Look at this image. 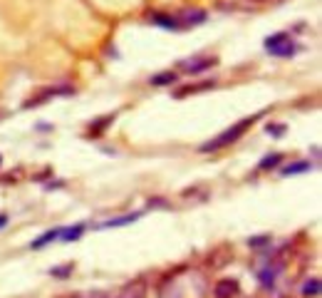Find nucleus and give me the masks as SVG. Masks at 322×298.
Segmentation results:
<instances>
[{"label": "nucleus", "instance_id": "nucleus-16", "mask_svg": "<svg viewBox=\"0 0 322 298\" xmlns=\"http://www.w3.org/2000/svg\"><path fill=\"white\" fill-rule=\"evenodd\" d=\"M251 246H266V243H270V236H255V239H251Z\"/></svg>", "mask_w": 322, "mask_h": 298}, {"label": "nucleus", "instance_id": "nucleus-7", "mask_svg": "<svg viewBox=\"0 0 322 298\" xmlns=\"http://www.w3.org/2000/svg\"><path fill=\"white\" fill-rule=\"evenodd\" d=\"M141 216V212H134V214H124V216H117V219H109L104 221L102 229H117V226H126V224H134L137 219Z\"/></svg>", "mask_w": 322, "mask_h": 298}, {"label": "nucleus", "instance_id": "nucleus-5", "mask_svg": "<svg viewBox=\"0 0 322 298\" xmlns=\"http://www.w3.org/2000/svg\"><path fill=\"white\" fill-rule=\"evenodd\" d=\"M218 60L216 57H201V62H181V70L188 72V75H196V72H203L209 70V67H213Z\"/></svg>", "mask_w": 322, "mask_h": 298}, {"label": "nucleus", "instance_id": "nucleus-14", "mask_svg": "<svg viewBox=\"0 0 322 298\" xmlns=\"http://www.w3.org/2000/svg\"><path fill=\"white\" fill-rule=\"evenodd\" d=\"M280 159H282V154H268V156H263V162L258 164V169H273V167H278V164H280Z\"/></svg>", "mask_w": 322, "mask_h": 298}, {"label": "nucleus", "instance_id": "nucleus-3", "mask_svg": "<svg viewBox=\"0 0 322 298\" xmlns=\"http://www.w3.org/2000/svg\"><path fill=\"white\" fill-rule=\"evenodd\" d=\"M149 20L159 25V28L164 30H181V23H179V17L176 15H166V13H149Z\"/></svg>", "mask_w": 322, "mask_h": 298}, {"label": "nucleus", "instance_id": "nucleus-15", "mask_svg": "<svg viewBox=\"0 0 322 298\" xmlns=\"http://www.w3.org/2000/svg\"><path fill=\"white\" fill-rule=\"evenodd\" d=\"M70 271H72V266H60V269H52L50 273H52V276H57V278H62V276H67Z\"/></svg>", "mask_w": 322, "mask_h": 298}, {"label": "nucleus", "instance_id": "nucleus-6", "mask_svg": "<svg viewBox=\"0 0 322 298\" xmlns=\"http://www.w3.org/2000/svg\"><path fill=\"white\" fill-rule=\"evenodd\" d=\"M238 293V284L236 281H231V278H223V281H218L216 284V291H213V296L216 298H231Z\"/></svg>", "mask_w": 322, "mask_h": 298}, {"label": "nucleus", "instance_id": "nucleus-4", "mask_svg": "<svg viewBox=\"0 0 322 298\" xmlns=\"http://www.w3.org/2000/svg\"><path fill=\"white\" fill-rule=\"evenodd\" d=\"M179 17V23H181V28H188V25H201V23H206V10H183L181 15H176Z\"/></svg>", "mask_w": 322, "mask_h": 298}, {"label": "nucleus", "instance_id": "nucleus-1", "mask_svg": "<svg viewBox=\"0 0 322 298\" xmlns=\"http://www.w3.org/2000/svg\"><path fill=\"white\" fill-rule=\"evenodd\" d=\"M255 119L258 117H245V119H240V122H236L231 129H225V132H221L216 139H211V142H206V144H201V152H218V149H225L228 144H233V142H238L240 137L248 132V129L255 125Z\"/></svg>", "mask_w": 322, "mask_h": 298}, {"label": "nucleus", "instance_id": "nucleus-11", "mask_svg": "<svg viewBox=\"0 0 322 298\" xmlns=\"http://www.w3.org/2000/svg\"><path fill=\"white\" fill-rule=\"evenodd\" d=\"M278 266H275V269H263V271H258V281H260V284L263 286H273L275 284V276H278Z\"/></svg>", "mask_w": 322, "mask_h": 298}, {"label": "nucleus", "instance_id": "nucleus-13", "mask_svg": "<svg viewBox=\"0 0 322 298\" xmlns=\"http://www.w3.org/2000/svg\"><path fill=\"white\" fill-rule=\"evenodd\" d=\"M312 169V164L310 162H297V164H290V167H285L282 169V177H290V174H300V171H310Z\"/></svg>", "mask_w": 322, "mask_h": 298}, {"label": "nucleus", "instance_id": "nucleus-10", "mask_svg": "<svg viewBox=\"0 0 322 298\" xmlns=\"http://www.w3.org/2000/svg\"><path fill=\"white\" fill-rule=\"evenodd\" d=\"M82 234H84V224H77V226H72V229H62V231H60L62 241H77V239H80Z\"/></svg>", "mask_w": 322, "mask_h": 298}, {"label": "nucleus", "instance_id": "nucleus-18", "mask_svg": "<svg viewBox=\"0 0 322 298\" xmlns=\"http://www.w3.org/2000/svg\"><path fill=\"white\" fill-rule=\"evenodd\" d=\"M282 129L285 127H270V125H268V132H273V134H282Z\"/></svg>", "mask_w": 322, "mask_h": 298}, {"label": "nucleus", "instance_id": "nucleus-8", "mask_svg": "<svg viewBox=\"0 0 322 298\" xmlns=\"http://www.w3.org/2000/svg\"><path fill=\"white\" fill-rule=\"evenodd\" d=\"M176 80H179L176 72H159V75H154L149 82H151L154 87H166V85H174Z\"/></svg>", "mask_w": 322, "mask_h": 298}, {"label": "nucleus", "instance_id": "nucleus-19", "mask_svg": "<svg viewBox=\"0 0 322 298\" xmlns=\"http://www.w3.org/2000/svg\"><path fill=\"white\" fill-rule=\"evenodd\" d=\"M65 298H72V296H65Z\"/></svg>", "mask_w": 322, "mask_h": 298}, {"label": "nucleus", "instance_id": "nucleus-17", "mask_svg": "<svg viewBox=\"0 0 322 298\" xmlns=\"http://www.w3.org/2000/svg\"><path fill=\"white\" fill-rule=\"evenodd\" d=\"M8 226V214H0V229Z\"/></svg>", "mask_w": 322, "mask_h": 298}, {"label": "nucleus", "instance_id": "nucleus-12", "mask_svg": "<svg viewBox=\"0 0 322 298\" xmlns=\"http://www.w3.org/2000/svg\"><path fill=\"white\" fill-rule=\"evenodd\" d=\"M302 296H308V298L320 296V278H310L308 284L302 286Z\"/></svg>", "mask_w": 322, "mask_h": 298}, {"label": "nucleus", "instance_id": "nucleus-2", "mask_svg": "<svg viewBox=\"0 0 322 298\" xmlns=\"http://www.w3.org/2000/svg\"><path fill=\"white\" fill-rule=\"evenodd\" d=\"M266 50L270 52V55L275 57H293L300 47L295 45V40L290 38V32H275V35H270V38H266Z\"/></svg>", "mask_w": 322, "mask_h": 298}, {"label": "nucleus", "instance_id": "nucleus-9", "mask_svg": "<svg viewBox=\"0 0 322 298\" xmlns=\"http://www.w3.org/2000/svg\"><path fill=\"white\" fill-rule=\"evenodd\" d=\"M60 231H62V229H52V231H45L40 239H35V241L30 243V249H42V246H47L50 241H55L57 236H60Z\"/></svg>", "mask_w": 322, "mask_h": 298}]
</instances>
